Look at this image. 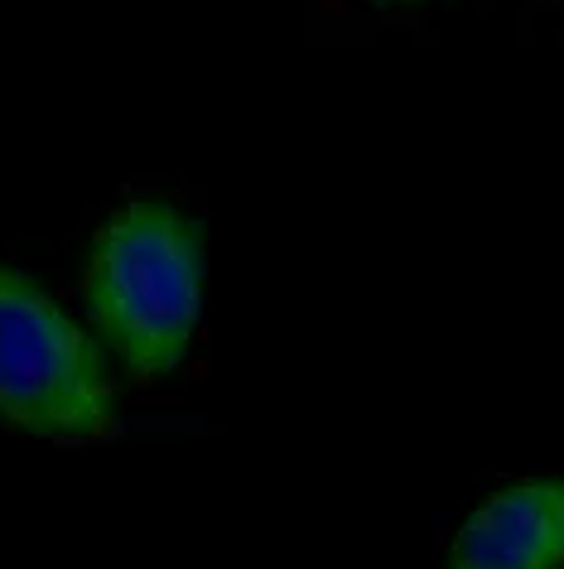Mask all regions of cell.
Returning <instances> with one entry per match:
<instances>
[{"label":"cell","instance_id":"7a4b0ae2","mask_svg":"<svg viewBox=\"0 0 564 569\" xmlns=\"http://www.w3.org/2000/svg\"><path fill=\"white\" fill-rule=\"evenodd\" d=\"M0 420L68 445L117 430V387L97 343L10 266H0Z\"/></svg>","mask_w":564,"mask_h":569},{"label":"cell","instance_id":"6da1fadb","mask_svg":"<svg viewBox=\"0 0 564 569\" xmlns=\"http://www.w3.org/2000/svg\"><path fill=\"white\" fill-rule=\"evenodd\" d=\"M82 295L111 352L140 381L174 372L203 305L199 227L154 198L125 203L92 241Z\"/></svg>","mask_w":564,"mask_h":569},{"label":"cell","instance_id":"3957f363","mask_svg":"<svg viewBox=\"0 0 564 569\" xmlns=\"http://www.w3.org/2000/svg\"><path fill=\"white\" fill-rule=\"evenodd\" d=\"M444 569H564V482H516L487 497Z\"/></svg>","mask_w":564,"mask_h":569}]
</instances>
